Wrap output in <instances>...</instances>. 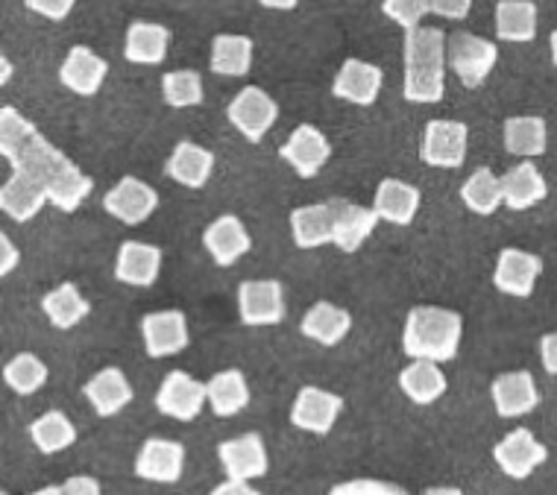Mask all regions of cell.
<instances>
[{"instance_id":"obj_45","label":"cell","mask_w":557,"mask_h":495,"mask_svg":"<svg viewBox=\"0 0 557 495\" xmlns=\"http://www.w3.org/2000/svg\"><path fill=\"white\" fill-rule=\"evenodd\" d=\"M332 493H403V486L394 484H373V481H356V484L335 486Z\"/></svg>"},{"instance_id":"obj_6","label":"cell","mask_w":557,"mask_h":495,"mask_svg":"<svg viewBox=\"0 0 557 495\" xmlns=\"http://www.w3.org/2000/svg\"><path fill=\"white\" fill-rule=\"evenodd\" d=\"M209 399V387L191 379L188 372L173 370L164 375L162 387L156 393V408L162 410L164 417L180 419V422H191L202 410V401Z\"/></svg>"},{"instance_id":"obj_44","label":"cell","mask_w":557,"mask_h":495,"mask_svg":"<svg viewBox=\"0 0 557 495\" xmlns=\"http://www.w3.org/2000/svg\"><path fill=\"white\" fill-rule=\"evenodd\" d=\"M41 493H71V495L88 493V495H97V493H100V486H97L95 478H71L67 484L50 486V490H41Z\"/></svg>"},{"instance_id":"obj_24","label":"cell","mask_w":557,"mask_h":495,"mask_svg":"<svg viewBox=\"0 0 557 495\" xmlns=\"http://www.w3.org/2000/svg\"><path fill=\"white\" fill-rule=\"evenodd\" d=\"M335 244L341 252H356L361 244H364L370 235H373L375 223H379V214L375 209H364V206H356V202L335 200Z\"/></svg>"},{"instance_id":"obj_47","label":"cell","mask_w":557,"mask_h":495,"mask_svg":"<svg viewBox=\"0 0 557 495\" xmlns=\"http://www.w3.org/2000/svg\"><path fill=\"white\" fill-rule=\"evenodd\" d=\"M0 247H3V261H0V273L7 276V273H10V270H15V264H18V249L12 247L7 235H0Z\"/></svg>"},{"instance_id":"obj_15","label":"cell","mask_w":557,"mask_h":495,"mask_svg":"<svg viewBox=\"0 0 557 495\" xmlns=\"http://www.w3.org/2000/svg\"><path fill=\"white\" fill-rule=\"evenodd\" d=\"M218 457H221L230 481H250V478H261L268 472V448L259 434L226 440L218 446Z\"/></svg>"},{"instance_id":"obj_8","label":"cell","mask_w":557,"mask_h":495,"mask_svg":"<svg viewBox=\"0 0 557 495\" xmlns=\"http://www.w3.org/2000/svg\"><path fill=\"white\" fill-rule=\"evenodd\" d=\"M238 311L244 325H276L285 317V294L276 279H256L238 287Z\"/></svg>"},{"instance_id":"obj_50","label":"cell","mask_w":557,"mask_h":495,"mask_svg":"<svg viewBox=\"0 0 557 495\" xmlns=\"http://www.w3.org/2000/svg\"><path fill=\"white\" fill-rule=\"evenodd\" d=\"M552 62H555V65H557V29H555V33H552Z\"/></svg>"},{"instance_id":"obj_49","label":"cell","mask_w":557,"mask_h":495,"mask_svg":"<svg viewBox=\"0 0 557 495\" xmlns=\"http://www.w3.org/2000/svg\"><path fill=\"white\" fill-rule=\"evenodd\" d=\"M214 493L218 495L221 493H256V490H252V486H247V481H230V484L218 486Z\"/></svg>"},{"instance_id":"obj_23","label":"cell","mask_w":557,"mask_h":495,"mask_svg":"<svg viewBox=\"0 0 557 495\" xmlns=\"http://www.w3.org/2000/svg\"><path fill=\"white\" fill-rule=\"evenodd\" d=\"M45 202H50L48 190L18 171L12 173V180L0 188V209L15 223H27V220L36 218Z\"/></svg>"},{"instance_id":"obj_28","label":"cell","mask_w":557,"mask_h":495,"mask_svg":"<svg viewBox=\"0 0 557 495\" xmlns=\"http://www.w3.org/2000/svg\"><path fill=\"white\" fill-rule=\"evenodd\" d=\"M86 396L100 417H115L117 410H124L133 401V387L117 367H107L88 379Z\"/></svg>"},{"instance_id":"obj_40","label":"cell","mask_w":557,"mask_h":495,"mask_svg":"<svg viewBox=\"0 0 557 495\" xmlns=\"http://www.w3.org/2000/svg\"><path fill=\"white\" fill-rule=\"evenodd\" d=\"M164 103L173 109H188L202 103V79L194 71H171L162 76Z\"/></svg>"},{"instance_id":"obj_26","label":"cell","mask_w":557,"mask_h":495,"mask_svg":"<svg viewBox=\"0 0 557 495\" xmlns=\"http://www.w3.org/2000/svg\"><path fill=\"white\" fill-rule=\"evenodd\" d=\"M168 45H171V29L162 24L133 21L126 29L124 57L135 65H159L168 57Z\"/></svg>"},{"instance_id":"obj_41","label":"cell","mask_w":557,"mask_h":495,"mask_svg":"<svg viewBox=\"0 0 557 495\" xmlns=\"http://www.w3.org/2000/svg\"><path fill=\"white\" fill-rule=\"evenodd\" d=\"M382 12L408 33L420 27V21L432 12V0H385Z\"/></svg>"},{"instance_id":"obj_37","label":"cell","mask_w":557,"mask_h":495,"mask_svg":"<svg viewBox=\"0 0 557 495\" xmlns=\"http://www.w3.org/2000/svg\"><path fill=\"white\" fill-rule=\"evenodd\" d=\"M29 437L39 446L41 455H53V451H62V448L74 446L77 440V431L71 425V419L59 410H48L45 417H39L33 425H29Z\"/></svg>"},{"instance_id":"obj_10","label":"cell","mask_w":557,"mask_h":495,"mask_svg":"<svg viewBox=\"0 0 557 495\" xmlns=\"http://www.w3.org/2000/svg\"><path fill=\"white\" fill-rule=\"evenodd\" d=\"M493 457H496V463L505 475H510L513 481H525L534 469L546 463L548 451L543 443L534 440L529 429H517L493 448Z\"/></svg>"},{"instance_id":"obj_35","label":"cell","mask_w":557,"mask_h":495,"mask_svg":"<svg viewBox=\"0 0 557 495\" xmlns=\"http://www.w3.org/2000/svg\"><path fill=\"white\" fill-rule=\"evenodd\" d=\"M212 71L221 76H247L252 67V41L247 36H214L212 41Z\"/></svg>"},{"instance_id":"obj_21","label":"cell","mask_w":557,"mask_h":495,"mask_svg":"<svg viewBox=\"0 0 557 495\" xmlns=\"http://www.w3.org/2000/svg\"><path fill=\"white\" fill-rule=\"evenodd\" d=\"M335 200L323 206H299L290 214V232L299 249H318L335 240Z\"/></svg>"},{"instance_id":"obj_16","label":"cell","mask_w":557,"mask_h":495,"mask_svg":"<svg viewBox=\"0 0 557 495\" xmlns=\"http://www.w3.org/2000/svg\"><path fill=\"white\" fill-rule=\"evenodd\" d=\"M145 349L150 358H168L188 346V323L183 311H159L141 320Z\"/></svg>"},{"instance_id":"obj_9","label":"cell","mask_w":557,"mask_h":495,"mask_svg":"<svg viewBox=\"0 0 557 495\" xmlns=\"http://www.w3.org/2000/svg\"><path fill=\"white\" fill-rule=\"evenodd\" d=\"M344 410V399L337 393L320 391V387H302L297 393V401H294V410H290V422L297 425L299 431H308V434H329L335 429L337 417Z\"/></svg>"},{"instance_id":"obj_31","label":"cell","mask_w":557,"mask_h":495,"mask_svg":"<svg viewBox=\"0 0 557 495\" xmlns=\"http://www.w3.org/2000/svg\"><path fill=\"white\" fill-rule=\"evenodd\" d=\"M352 329V317L344 308L332 302H318L306 317H302V334L308 341H318L323 346H335Z\"/></svg>"},{"instance_id":"obj_2","label":"cell","mask_w":557,"mask_h":495,"mask_svg":"<svg viewBox=\"0 0 557 495\" xmlns=\"http://www.w3.org/2000/svg\"><path fill=\"white\" fill-rule=\"evenodd\" d=\"M446 33L437 27H417L405 33V83L408 103H441L446 95Z\"/></svg>"},{"instance_id":"obj_48","label":"cell","mask_w":557,"mask_h":495,"mask_svg":"<svg viewBox=\"0 0 557 495\" xmlns=\"http://www.w3.org/2000/svg\"><path fill=\"white\" fill-rule=\"evenodd\" d=\"M264 10H278V12H290L297 10L299 0H259Z\"/></svg>"},{"instance_id":"obj_30","label":"cell","mask_w":557,"mask_h":495,"mask_svg":"<svg viewBox=\"0 0 557 495\" xmlns=\"http://www.w3.org/2000/svg\"><path fill=\"white\" fill-rule=\"evenodd\" d=\"M399 387L413 405H432L446 393V375L437 370V361L417 358V363L399 372Z\"/></svg>"},{"instance_id":"obj_22","label":"cell","mask_w":557,"mask_h":495,"mask_svg":"<svg viewBox=\"0 0 557 495\" xmlns=\"http://www.w3.org/2000/svg\"><path fill=\"white\" fill-rule=\"evenodd\" d=\"M379 91H382V71L361 59H346L332 86V95L356 106H373Z\"/></svg>"},{"instance_id":"obj_25","label":"cell","mask_w":557,"mask_h":495,"mask_svg":"<svg viewBox=\"0 0 557 495\" xmlns=\"http://www.w3.org/2000/svg\"><path fill=\"white\" fill-rule=\"evenodd\" d=\"M375 214L396 226H408L420 209V188H413L403 180H385L375 188L373 200Z\"/></svg>"},{"instance_id":"obj_3","label":"cell","mask_w":557,"mask_h":495,"mask_svg":"<svg viewBox=\"0 0 557 495\" xmlns=\"http://www.w3.org/2000/svg\"><path fill=\"white\" fill-rule=\"evenodd\" d=\"M461 343V317L446 308L417 305L405 320L403 349L408 358L451 361Z\"/></svg>"},{"instance_id":"obj_32","label":"cell","mask_w":557,"mask_h":495,"mask_svg":"<svg viewBox=\"0 0 557 495\" xmlns=\"http://www.w3.org/2000/svg\"><path fill=\"white\" fill-rule=\"evenodd\" d=\"M496 36L502 41H531L537 36V7L531 0H499Z\"/></svg>"},{"instance_id":"obj_4","label":"cell","mask_w":557,"mask_h":495,"mask_svg":"<svg viewBox=\"0 0 557 495\" xmlns=\"http://www.w3.org/2000/svg\"><path fill=\"white\" fill-rule=\"evenodd\" d=\"M446 59L451 71L458 74L467 88H479L499 59V50L487 38L472 36V33H455L446 41Z\"/></svg>"},{"instance_id":"obj_27","label":"cell","mask_w":557,"mask_h":495,"mask_svg":"<svg viewBox=\"0 0 557 495\" xmlns=\"http://www.w3.org/2000/svg\"><path fill=\"white\" fill-rule=\"evenodd\" d=\"M214 156L200 144L183 141L176 144V150L171 152V159L164 164V173L176 180L185 188H202L209 176H212Z\"/></svg>"},{"instance_id":"obj_38","label":"cell","mask_w":557,"mask_h":495,"mask_svg":"<svg viewBox=\"0 0 557 495\" xmlns=\"http://www.w3.org/2000/svg\"><path fill=\"white\" fill-rule=\"evenodd\" d=\"M461 200L467 202V209L475 214H493L505 202V190H502V180H496L487 168H481L463 182Z\"/></svg>"},{"instance_id":"obj_11","label":"cell","mask_w":557,"mask_h":495,"mask_svg":"<svg viewBox=\"0 0 557 495\" xmlns=\"http://www.w3.org/2000/svg\"><path fill=\"white\" fill-rule=\"evenodd\" d=\"M156 206H159V194L147 182L135 180V176H124L103 200V209L115 220L126 223V226L145 223L156 211Z\"/></svg>"},{"instance_id":"obj_7","label":"cell","mask_w":557,"mask_h":495,"mask_svg":"<svg viewBox=\"0 0 557 495\" xmlns=\"http://www.w3.org/2000/svg\"><path fill=\"white\" fill-rule=\"evenodd\" d=\"M467 126L458 121H432L425 126L420 159L432 168H461L467 159Z\"/></svg>"},{"instance_id":"obj_46","label":"cell","mask_w":557,"mask_h":495,"mask_svg":"<svg viewBox=\"0 0 557 495\" xmlns=\"http://www.w3.org/2000/svg\"><path fill=\"white\" fill-rule=\"evenodd\" d=\"M540 358H543V367H546L548 375H557V332L546 334L540 341Z\"/></svg>"},{"instance_id":"obj_36","label":"cell","mask_w":557,"mask_h":495,"mask_svg":"<svg viewBox=\"0 0 557 495\" xmlns=\"http://www.w3.org/2000/svg\"><path fill=\"white\" fill-rule=\"evenodd\" d=\"M41 308H45V314L50 317V323L57 325V329H74V325L83 323L88 317V311H91V305L83 299L77 285H71V282L59 285L57 290H50V294L45 296Z\"/></svg>"},{"instance_id":"obj_43","label":"cell","mask_w":557,"mask_h":495,"mask_svg":"<svg viewBox=\"0 0 557 495\" xmlns=\"http://www.w3.org/2000/svg\"><path fill=\"white\" fill-rule=\"evenodd\" d=\"M472 0H432V12L441 15V18L449 21H461L470 15Z\"/></svg>"},{"instance_id":"obj_39","label":"cell","mask_w":557,"mask_h":495,"mask_svg":"<svg viewBox=\"0 0 557 495\" xmlns=\"http://www.w3.org/2000/svg\"><path fill=\"white\" fill-rule=\"evenodd\" d=\"M3 381L10 384L12 391L21 393V396H29V393L45 387V381H48V363L36 358V355L24 352L3 367Z\"/></svg>"},{"instance_id":"obj_1","label":"cell","mask_w":557,"mask_h":495,"mask_svg":"<svg viewBox=\"0 0 557 495\" xmlns=\"http://www.w3.org/2000/svg\"><path fill=\"white\" fill-rule=\"evenodd\" d=\"M0 152L12 162V171L24 173L48 190L50 202L59 211H77L79 202L95 190V180L79 171L12 106L0 109Z\"/></svg>"},{"instance_id":"obj_12","label":"cell","mask_w":557,"mask_h":495,"mask_svg":"<svg viewBox=\"0 0 557 495\" xmlns=\"http://www.w3.org/2000/svg\"><path fill=\"white\" fill-rule=\"evenodd\" d=\"M185 448L176 440L153 437L147 440L138 457H135V475L159 484H176L183 478Z\"/></svg>"},{"instance_id":"obj_34","label":"cell","mask_w":557,"mask_h":495,"mask_svg":"<svg viewBox=\"0 0 557 495\" xmlns=\"http://www.w3.org/2000/svg\"><path fill=\"white\" fill-rule=\"evenodd\" d=\"M548 144L546 121L543 117H508L505 121V147L513 156H522V159H534V156H543Z\"/></svg>"},{"instance_id":"obj_18","label":"cell","mask_w":557,"mask_h":495,"mask_svg":"<svg viewBox=\"0 0 557 495\" xmlns=\"http://www.w3.org/2000/svg\"><path fill=\"white\" fill-rule=\"evenodd\" d=\"M109 74V65L107 59H100L91 48H77L67 50L65 62L59 67V79H62V86L71 88L74 95H83V97H91L100 91L103 86V79Z\"/></svg>"},{"instance_id":"obj_19","label":"cell","mask_w":557,"mask_h":495,"mask_svg":"<svg viewBox=\"0 0 557 495\" xmlns=\"http://www.w3.org/2000/svg\"><path fill=\"white\" fill-rule=\"evenodd\" d=\"M202 247L209 249V256L214 258V264L232 267L240 256H247L252 247L247 228L235 214H223L202 232Z\"/></svg>"},{"instance_id":"obj_17","label":"cell","mask_w":557,"mask_h":495,"mask_svg":"<svg viewBox=\"0 0 557 495\" xmlns=\"http://www.w3.org/2000/svg\"><path fill=\"white\" fill-rule=\"evenodd\" d=\"M493 405H496V413L499 417H525L540 405L537 384H534V375L529 370L505 372L499 379L493 381Z\"/></svg>"},{"instance_id":"obj_29","label":"cell","mask_w":557,"mask_h":495,"mask_svg":"<svg viewBox=\"0 0 557 495\" xmlns=\"http://www.w3.org/2000/svg\"><path fill=\"white\" fill-rule=\"evenodd\" d=\"M502 190H505V206H508V209L525 211L546 200L548 185L546 180H543V173H540L534 164L522 162L505 173Z\"/></svg>"},{"instance_id":"obj_13","label":"cell","mask_w":557,"mask_h":495,"mask_svg":"<svg viewBox=\"0 0 557 495\" xmlns=\"http://www.w3.org/2000/svg\"><path fill=\"white\" fill-rule=\"evenodd\" d=\"M278 156H282L302 180H311V176H318L320 168L329 162L332 147H329L326 135L320 133L318 126L302 124L294 129V135H290L288 141L282 144Z\"/></svg>"},{"instance_id":"obj_20","label":"cell","mask_w":557,"mask_h":495,"mask_svg":"<svg viewBox=\"0 0 557 495\" xmlns=\"http://www.w3.org/2000/svg\"><path fill=\"white\" fill-rule=\"evenodd\" d=\"M159 267H162V249L153 244H141V240H126L117 249L115 276L117 282L133 287H150L159 279Z\"/></svg>"},{"instance_id":"obj_5","label":"cell","mask_w":557,"mask_h":495,"mask_svg":"<svg viewBox=\"0 0 557 495\" xmlns=\"http://www.w3.org/2000/svg\"><path fill=\"white\" fill-rule=\"evenodd\" d=\"M226 114H230L232 126H235L247 141L259 144L261 138L268 135L270 126L276 124L278 106L276 100H273L268 91H261L259 86H247L244 91H238L235 100H232Z\"/></svg>"},{"instance_id":"obj_42","label":"cell","mask_w":557,"mask_h":495,"mask_svg":"<svg viewBox=\"0 0 557 495\" xmlns=\"http://www.w3.org/2000/svg\"><path fill=\"white\" fill-rule=\"evenodd\" d=\"M74 3L77 0H27V10L39 12L50 21H62L67 18V12L74 10Z\"/></svg>"},{"instance_id":"obj_33","label":"cell","mask_w":557,"mask_h":495,"mask_svg":"<svg viewBox=\"0 0 557 495\" xmlns=\"http://www.w3.org/2000/svg\"><path fill=\"white\" fill-rule=\"evenodd\" d=\"M206 387H209V401L218 417H235L250 405V387L240 370L218 372Z\"/></svg>"},{"instance_id":"obj_14","label":"cell","mask_w":557,"mask_h":495,"mask_svg":"<svg viewBox=\"0 0 557 495\" xmlns=\"http://www.w3.org/2000/svg\"><path fill=\"white\" fill-rule=\"evenodd\" d=\"M540 273H543V258L540 256L513 247L502 249L496 270H493V285L499 287L502 294L531 296Z\"/></svg>"}]
</instances>
